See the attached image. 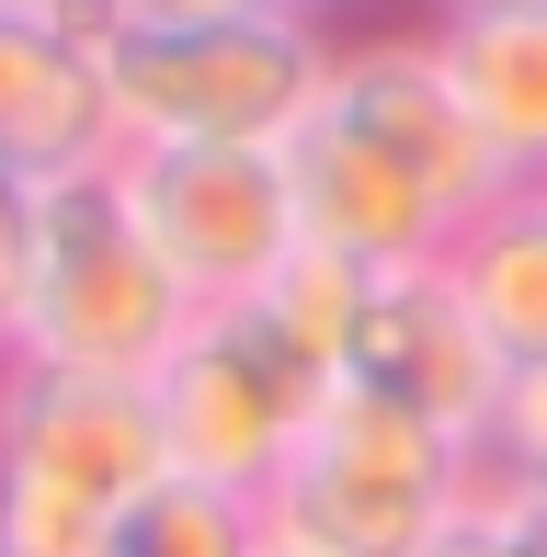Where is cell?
Segmentation results:
<instances>
[{"label": "cell", "instance_id": "6da1fadb", "mask_svg": "<svg viewBox=\"0 0 547 557\" xmlns=\"http://www.w3.org/2000/svg\"><path fill=\"white\" fill-rule=\"evenodd\" d=\"M183 331H194V296L171 285V262L126 216L114 160L46 171L35 183V239H23V296H12V364L148 387Z\"/></svg>", "mask_w": 547, "mask_h": 557}, {"label": "cell", "instance_id": "7a4b0ae2", "mask_svg": "<svg viewBox=\"0 0 547 557\" xmlns=\"http://www.w3.org/2000/svg\"><path fill=\"white\" fill-rule=\"evenodd\" d=\"M331 46L308 12L240 23H114L104 35V114L114 148H285L319 114Z\"/></svg>", "mask_w": 547, "mask_h": 557}, {"label": "cell", "instance_id": "3957f363", "mask_svg": "<svg viewBox=\"0 0 547 557\" xmlns=\"http://www.w3.org/2000/svg\"><path fill=\"white\" fill-rule=\"evenodd\" d=\"M171 478L148 387L0 364V557H104Z\"/></svg>", "mask_w": 547, "mask_h": 557}, {"label": "cell", "instance_id": "277c9868", "mask_svg": "<svg viewBox=\"0 0 547 557\" xmlns=\"http://www.w3.org/2000/svg\"><path fill=\"white\" fill-rule=\"evenodd\" d=\"M479 478H490L479 444L411 421L400 398H377V387H331L319 421L296 433V455L274 467L263 523L331 546V557H422L479 500Z\"/></svg>", "mask_w": 547, "mask_h": 557}, {"label": "cell", "instance_id": "5b68a950", "mask_svg": "<svg viewBox=\"0 0 547 557\" xmlns=\"http://www.w3.org/2000/svg\"><path fill=\"white\" fill-rule=\"evenodd\" d=\"M331 387H342L331 352L296 331L274 296H240V308H194V331L148 375V410H160L171 478H206V490L263 500Z\"/></svg>", "mask_w": 547, "mask_h": 557}, {"label": "cell", "instance_id": "8992f818", "mask_svg": "<svg viewBox=\"0 0 547 557\" xmlns=\"http://www.w3.org/2000/svg\"><path fill=\"white\" fill-rule=\"evenodd\" d=\"M114 194L194 308H240L296 262V206L274 148H114Z\"/></svg>", "mask_w": 547, "mask_h": 557}, {"label": "cell", "instance_id": "52a82bcc", "mask_svg": "<svg viewBox=\"0 0 547 557\" xmlns=\"http://www.w3.org/2000/svg\"><path fill=\"white\" fill-rule=\"evenodd\" d=\"M274 160H285L296 250H331V262H354V273H422V262L457 250V206H445L388 137H365L342 103H319Z\"/></svg>", "mask_w": 547, "mask_h": 557}, {"label": "cell", "instance_id": "ba28073f", "mask_svg": "<svg viewBox=\"0 0 547 557\" xmlns=\"http://www.w3.org/2000/svg\"><path fill=\"white\" fill-rule=\"evenodd\" d=\"M342 387H377V398H400L411 421H434V433L490 455V410H502L513 364L479 342V319L457 308L445 262H422V273H377V285H365L354 331H342Z\"/></svg>", "mask_w": 547, "mask_h": 557}, {"label": "cell", "instance_id": "9c48e42d", "mask_svg": "<svg viewBox=\"0 0 547 557\" xmlns=\"http://www.w3.org/2000/svg\"><path fill=\"white\" fill-rule=\"evenodd\" d=\"M319 103H342L365 137H388V148L422 171V183L457 206V227L490 216V206L513 194L502 160H490V137L467 125L457 81H445L434 35H342V46H331V81H319Z\"/></svg>", "mask_w": 547, "mask_h": 557}, {"label": "cell", "instance_id": "30bf717a", "mask_svg": "<svg viewBox=\"0 0 547 557\" xmlns=\"http://www.w3.org/2000/svg\"><path fill=\"white\" fill-rule=\"evenodd\" d=\"M457 81L467 125L490 137L502 183H547V0H513V12H445L422 23Z\"/></svg>", "mask_w": 547, "mask_h": 557}, {"label": "cell", "instance_id": "8fae6325", "mask_svg": "<svg viewBox=\"0 0 547 557\" xmlns=\"http://www.w3.org/2000/svg\"><path fill=\"white\" fill-rule=\"evenodd\" d=\"M445 285L502 364H547V183H513L490 216H467L445 250Z\"/></svg>", "mask_w": 547, "mask_h": 557}, {"label": "cell", "instance_id": "7c38bea8", "mask_svg": "<svg viewBox=\"0 0 547 557\" xmlns=\"http://www.w3.org/2000/svg\"><path fill=\"white\" fill-rule=\"evenodd\" d=\"M263 546V500L206 490V478H160L126 523H114L104 557H252Z\"/></svg>", "mask_w": 547, "mask_h": 557}, {"label": "cell", "instance_id": "4fadbf2b", "mask_svg": "<svg viewBox=\"0 0 547 557\" xmlns=\"http://www.w3.org/2000/svg\"><path fill=\"white\" fill-rule=\"evenodd\" d=\"M490 467H502V478H536V490H547V364H513L502 410H490Z\"/></svg>", "mask_w": 547, "mask_h": 557}, {"label": "cell", "instance_id": "5bb4252c", "mask_svg": "<svg viewBox=\"0 0 547 557\" xmlns=\"http://www.w3.org/2000/svg\"><path fill=\"white\" fill-rule=\"evenodd\" d=\"M23 239H35V171L0 160V352H12V296H23Z\"/></svg>", "mask_w": 547, "mask_h": 557}, {"label": "cell", "instance_id": "9a60e30c", "mask_svg": "<svg viewBox=\"0 0 547 557\" xmlns=\"http://www.w3.org/2000/svg\"><path fill=\"white\" fill-rule=\"evenodd\" d=\"M479 512L513 535V557H547V490H536V478H502V467H490L479 478Z\"/></svg>", "mask_w": 547, "mask_h": 557}, {"label": "cell", "instance_id": "2e32d148", "mask_svg": "<svg viewBox=\"0 0 547 557\" xmlns=\"http://www.w3.org/2000/svg\"><path fill=\"white\" fill-rule=\"evenodd\" d=\"M0 23H35V35H114V0H0Z\"/></svg>", "mask_w": 547, "mask_h": 557}, {"label": "cell", "instance_id": "e0dca14e", "mask_svg": "<svg viewBox=\"0 0 547 557\" xmlns=\"http://www.w3.org/2000/svg\"><path fill=\"white\" fill-rule=\"evenodd\" d=\"M240 12H285V0H114V23H240Z\"/></svg>", "mask_w": 547, "mask_h": 557}, {"label": "cell", "instance_id": "ac0fdd59", "mask_svg": "<svg viewBox=\"0 0 547 557\" xmlns=\"http://www.w3.org/2000/svg\"><path fill=\"white\" fill-rule=\"evenodd\" d=\"M422 557H513V535H502V523H490V512H479V500H467V512H457V523H445V535H434V546H422Z\"/></svg>", "mask_w": 547, "mask_h": 557}, {"label": "cell", "instance_id": "d6986e66", "mask_svg": "<svg viewBox=\"0 0 547 557\" xmlns=\"http://www.w3.org/2000/svg\"><path fill=\"white\" fill-rule=\"evenodd\" d=\"M285 12H308L319 35H331V23H354V12H377V0H285Z\"/></svg>", "mask_w": 547, "mask_h": 557}, {"label": "cell", "instance_id": "ffe728a7", "mask_svg": "<svg viewBox=\"0 0 547 557\" xmlns=\"http://www.w3.org/2000/svg\"><path fill=\"white\" fill-rule=\"evenodd\" d=\"M252 557H331V546H308V535H274V523H263V546Z\"/></svg>", "mask_w": 547, "mask_h": 557}, {"label": "cell", "instance_id": "44dd1931", "mask_svg": "<svg viewBox=\"0 0 547 557\" xmlns=\"http://www.w3.org/2000/svg\"><path fill=\"white\" fill-rule=\"evenodd\" d=\"M445 12H513V0H434V23H445Z\"/></svg>", "mask_w": 547, "mask_h": 557}, {"label": "cell", "instance_id": "7402d4cb", "mask_svg": "<svg viewBox=\"0 0 547 557\" xmlns=\"http://www.w3.org/2000/svg\"><path fill=\"white\" fill-rule=\"evenodd\" d=\"M0 364H12V352H0Z\"/></svg>", "mask_w": 547, "mask_h": 557}]
</instances>
